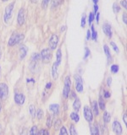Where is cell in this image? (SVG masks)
Returning <instances> with one entry per match:
<instances>
[{
    "instance_id": "obj_1",
    "label": "cell",
    "mask_w": 127,
    "mask_h": 135,
    "mask_svg": "<svg viewBox=\"0 0 127 135\" xmlns=\"http://www.w3.org/2000/svg\"><path fill=\"white\" fill-rule=\"evenodd\" d=\"M24 37L25 36L22 33H13L10 38V40L8 41V46H14L17 44H19L20 42H21V41H23Z\"/></svg>"
},
{
    "instance_id": "obj_2",
    "label": "cell",
    "mask_w": 127,
    "mask_h": 135,
    "mask_svg": "<svg viewBox=\"0 0 127 135\" xmlns=\"http://www.w3.org/2000/svg\"><path fill=\"white\" fill-rule=\"evenodd\" d=\"M52 57H53V53L49 48H45L42 50V52L40 53V57L44 63L49 62L51 61V59H52Z\"/></svg>"
},
{
    "instance_id": "obj_3",
    "label": "cell",
    "mask_w": 127,
    "mask_h": 135,
    "mask_svg": "<svg viewBox=\"0 0 127 135\" xmlns=\"http://www.w3.org/2000/svg\"><path fill=\"white\" fill-rule=\"evenodd\" d=\"M70 87H71V80L70 76H66L65 79V84H64L63 90V96L65 98H68L70 93Z\"/></svg>"
},
{
    "instance_id": "obj_4",
    "label": "cell",
    "mask_w": 127,
    "mask_h": 135,
    "mask_svg": "<svg viewBox=\"0 0 127 135\" xmlns=\"http://www.w3.org/2000/svg\"><path fill=\"white\" fill-rule=\"evenodd\" d=\"M14 6H15V2H13L10 3L5 8V11H4V15H3V20L4 21L7 23L8 20L11 18L12 16V12L14 9Z\"/></svg>"
},
{
    "instance_id": "obj_5",
    "label": "cell",
    "mask_w": 127,
    "mask_h": 135,
    "mask_svg": "<svg viewBox=\"0 0 127 135\" xmlns=\"http://www.w3.org/2000/svg\"><path fill=\"white\" fill-rule=\"evenodd\" d=\"M8 95V87L5 83H0V100H5Z\"/></svg>"
},
{
    "instance_id": "obj_6",
    "label": "cell",
    "mask_w": 127,
    "mask_h": 135,
    "mask_svg": "<svg viewBox=\"0 0 127 135\" xmlns=\"http://www.w3.org/2000/svg\"><path fill=\"white\" fill-rule=\"evenodd\" d=\"M75 79V90L77 92L81 93L83 91V79L79 74H75L74 76Z\"/></svg>"
},
{
    "instance_id": "obj_7",
    "label": "cell",
    "mask_w": 127,
    "mask_h": 135,
    "mask_svg": "<svg viewBox=\"0 0 127 135\" xmlns=\"http://www.w3.org/2000/svg\"><path fill=\"white\" fill-rule=\"evenodd\" d=\"M58 43V36L56 34H53L48 41V46L50 50H55Z\"/></svg>"
},
{
    "instance_id": "obj_8",
    "label": "cell",
    "mask_w": 127,
    "mask_h": 135,
    "mask_svg": "<svg viewBox=\"0 0 127 135\" xmlns=\"http://www.w3.org/2000/svg\"><path fill=\"white\" fill-rule=\"evenodd\" d=\"M17 22L18 25L22 26L25 22V11L24 8H20L18 13V16H17Z\"/></svg>"
},
{
    "instance_id": "obj_9",
    "label": "cell",
    "mask_w": 127,
    "mask_h": 135,
    "mask_svg": "<svg viewBox=\"0 0 127 135\" xmlns=\"http://www.w3.org/2000/svg\"><path fill=\"white\" fill-rule=\"evenodd\" d=\"M84 117L88 122H92L93 120V114L92 110L89 108L87 105L84 107Z\"/></svg>"
},
{
    "instance_id": "obj_10",
    "label": "cell",
    "mask_w": 127,
    "mask_h": 135,
    "mask_svg": "<svg viewBox=\"0 0 127 135\" xmlns=\"http://www.w3.org/2000/svg\"><path fill=\"white\" fill-rule=\"evenodd\" d=\"M112 128H113V131L114 132L116 135H121L122 134V132H123V129H122V127L120 123V122L119 121H114L113 122V125H112Z\"/></svg>"
},
{
    "instance_id": "obj_11",
    "label": "cell",
    "mask_w": 127,
    "mask_h": 135,
    "mask_svg": "<svg viewBox=\"0 0 127 135\" xmlns=\"http://www.w3.org/2000/svg\"><path fill=\"white\" fill-rule=\"evenodd\" d=\"M14 100L17 105H23L25 100V96L20 93H16L14 96Z\"/></svg>"
},
{
    "instance_id": "obj_12",
    "label": "cell",
    "mask_w": 127,
    "mask_h": 135,
    "mask_svg": "<svg viewBox=\"0 0 127 135\" xmlns=\"http://www.w3.org/2000/svg\"><path fill=\"white\" fill-rule=\"evenodd\" d=\"M103 31L104 32V34L108 37L111 38L112 37V30H111V25L108 23H105L103 26Z\"/></svg>"
},
{
    "instance_id": "obj_13",
    "label": "cell",
    "mask_w": 127,
    "mask_h": 135,
    "mask_svg": "<svg viewBox=\"0 0 127 135\" xmlns=\"http://www.w3.org/2000/svg\"><path fill=\"white\" fill-rule=\"evenodd\" d=\"M41 59L40 57V54L38 53H33L32 56H31V67L34 68L36 67V65L37 64L38 61H39Z\"/></svg>"
},
{
    "instance_id": "obj_14",
    "label": "cell",
    "mask_w": 127,
    "mask_h": 135,
    "mask_svg": "<svg viewBox=\"0 0 127 135\" xmlns=\"http://www.w3.org/2000/svg\"><path fill=\"white\" fill-rule=\"evenodd\" d=\"M27 52H28V48L25 46V45H21L20 46V50H19V52H20V60H22L25 57L27 54Z\"/></svg>"
},
{
    "instance_id": "obj_15",
    "label": "cell",
    "mask_w": 127,
    "mask_h": 135,
    "mask_svg": "<svg viewBox=\"0 0 127 135\" xmlns=\"http://www.w3.org/2000/svg\"><path fill=\"white\" fill-rule=\"evenodd\" d=\"M49 110L53 113V115H58L59 112V105L58 104H51L49 105Z\"/></svg>"
},
{
    "instance_id": "obj_16",
    "label": "cell",
    "mask_w": 127,
    "mask_h": 135,
    "mask_svg": "<svg viewBox=\"0 0 127 135\" xmlns=\"http://www.w3.org/2000/svg\"><path fill=\"white\" fill-rule=\"evenodd\" d=\"M59 65H58L56 62H54L53 64L52 67V76H53V79H58V67Z\"/></svg>"
},
{
    "instance_id": "obj_17",
    "label": "cell",
    "mask_w": 127,
    "mask_h": 135,
    "mask_svg": "<svg viewBox=\"0 0 127 135\" xmlns=\"http://www.w3.org/2000/svg\"><path fill=\"white\" fill-rule=\"evenodd\" d=\"M80 105H81V103H80V100L79 98H76L75 99V101L73 103V109L75 110V112H78L79 110L80 109Z\"/></svg>"
},
{
    "instance_id": "obj_18",
    "label": "cell",
    "mask_w": 127,
    "mask_h": 135,
    "mask_svg": "<svg viewBox=\"0 0 127 135\" xmlns=\"http://www.w3.org/2000/svg\"><path fill=\"white\" fill-rule=\"evenodd\" d=\"M63 3H64V0H52V2H51V8H56L60 6Z\"/></svg>"
},
{
    "instance_id": "obj_19",
    "label": "cell",
    "mask_w": 127,
    "mask_h": 135,
    "mask_svg": "<svg viewBox=\"0 0 127 135\" xmlns=\"http://www.w3.org/2000/svg\"><path fill=\"white\" fill-rule=\"evenodd\" d=\"M92 112H93V114H94L95 116H98V114H99L98 103H97V101H93L92 102Z\"/></svg>"
},
{
    "instance_id": "obj_20",
    "label": "cell",
    "mask_w": 127,
    "mask_h": 135,
    "mask_svg": "<svg viewBox=\"0 0 127 135\" xmlns=\"http://www.w3.org/2000/svg\"><path fill=\"white\" fill-rule=\"evenodd\" d=\"M90 130H91V135H99V130L97 126L91 125Z\"/></svg>"
},
{
    "instance_id": "obj_21",
    "label": "cell",
    "mask_w": 127,
    "mask_h": 135,
    "mask_svg": "<svg viewBox=\"0 0 127 135\" xmlns=\"http://www.w3.org/2000/svg\"><path fill=\"white\" fill-rule=\"evenodd\" d=\"M103 50H104V53L106 54V56H107V58H108V60L111 62V54H110V51H109V48H108V46L107 45H104L103 46Z\"/></svg>"
},
{
    "instance_id": "obj_22",
    "label": "cell",
    "mask_w": 127,
    "mask_h": 135,
    "mask_svg": "<svg viewBox=\"0 0 127 135\" xmlns=\"http://www.w3.org/2000/svg\"><path fill=\"white\" fill-rule=\"evenodd\" d=\"M56 62L58 65L60 64V62H61V58H62V52H61V49H58L57 51V53H56Z\"/></svg>"
},
{
    "instance_id": "obj_23",
    "label": "cell",
    "mask_w": 127,
    "mask_h": 135,
    "mask_svg": "<svg viewBox=\"0 0 127 135\" xmlns=\"http://www.w3.org/2000/svg\"><path fill=\"white\" fill-rule=\"evenodd\" d=\"M70 118H71V120H73L75 122H76V123H77L80 120V117L76 112H71L70 113Z\"/></svg>"
},
{
    "instance_id": "obj_24",
    "label": "cell",
    "mask_w": 127,
    "mask_h": 135,
    "mask_svg": "<svg viewBox=\"0 0 127 135\" xmlns=\"http://www.w3.org/2000/svg\"><path fill=\"white\" fill-rule=\"evenodd\" d=\"M110 120H111V115H110V113H108V112H105L103 113V121L106 123H108V122H110Z\"/></svg>"
},
{
    "instance_id": "obj_25",
    "label": "cell",
    "mask_w": 127,
    "mask_h": 135,
    "mask_svg": "<svg viewBox=\"0 0 127 135\" xmlns=\"http://www.w3.org/2000/svg\"><path fill=\"white\" fill-rule=\"evenodd\" d=\"M38 134V130L37 126H32L31 128L29 131V135H37Z\"/></svg>"
},
{
    "instance_id": "obj_26",
    "label": "cell",
    "mask_w": 127,
    "mask_h": 135,
    "mask_svg": "<svg viewBox=\"0 0 127 135\" xmlns=\"http://www.w3.org/2000/svg\"><path fill=\"white\" fill-rule=\"evenodd\" d=\"M113 10H114V12L115 13V14H117V13H119L120 11V5L117 3H114V4H113Z\"/></svg>"
},
{
    "instance_id": "obj_27",
    "label": "cell",
    "mask_w": 127,
    "mask_h": 135,
    "mask_svg": "<svg viewBox=\"0 0 127 135\" xmlns=\"http://www.w3.org/2000/svg\"><path fill=\"white\" fill-rule=\"evenodd\" d=\"M70 135H77L75 127L73 124H70Z\"/></svg>"
},
{
    "instance_id": "obj_28",
    "label": "cell",
    "mask_w": 127,
    "mask_h": 135,
    "mask_svg": "<svg viewBox=\"0 0 127 135\" xmlns=\"http://www.w3.org/2000/svg\"><path fill=\"white\" fill-rule=\"evenodd\" d=\"M29 112L31 115V117L35 116V114H36V108H35V107H34L33 105H31L29 107Z\"/></svg>"
},
{
    "instance_id": "obj_29",
    "label": "cell",
    "mask_w": 127,
    "mask_h": 135,
    "mask_svg": "<svg viewBox=\"0 0 127 135\" xmlns=\"http://www.w3.org/2000/svg\"><path fill=\"white\" fill-rule=\"evenodd\" d=\"M37 119L41 120L42 117H43V111L42 109H38L37 112Z\"/></svg>"
},
{
    "instance_id": "obj_30",
    "label": "cell",
    "mask_w": 127,
    "mask_h": 135,
    "mask_svg": "<svg viewBox=\"0 0 127 135\" xmlns=\"http://www.w3.org/2000/svg\"><path fill=\"white\" fill-rule=\"evenodd\" d=\"M97 33L96 31H95L94 26H93V25H92V33H91V36H92V40H96V39H97Z\"/></svg>"
},
{
    "instance_id": "obj_31",
    "label": "cell",
    "mask_w": 127,
    "mask_h": 135,
    "mask_svg": "<svg viewBox=\"0 0 127 135\" xmlns=\"http://www.w3.org/2000/svg\"><path fill=\"white\" fill-rule=\"evenodd\" d=\"M61 124H62V122L60 119L57 120L56 122H55V124H54V129L55 130H58L61 128Z\"/></svg>"
},
{
    "instance_id": "obj_32",
    "label": "cell",
    "mask_w": 127,
    "mask_h": 135,
    "mask_svg": "<svg viewBox=\"0 0 127 135\" xmlns=\"http://www.w3.org/2000/svg\"><path fill=\"white\" fill-rule=\"evenodd\" d=\"M110 69H111V72L113 74H116L119 71V66L116 64H113L111 67H110Z\"/></svg>"
},
{
    "instance_id": "obj_33",
    "label": "cell",
    "mask_w": 127,
    "mask_h": 135,
    "mask_svg": "<svg viewBox=\"0 0 127 135\" xmlns=\"http://www.w3.org/2000/svg\"><path fill=\"white\" fill-rule=\"evenodd\" d=\"M99 107H100V109H102V110H104L105 109V103H104V101H103V98L100 96V98H99Z\"/></svg>"
},
{
    "instance_id": "obj_34",
    "label": "cell",
    "mask_w": 127,
    "mask_h": 135,
    "mask_svg": "<svg viewBox=\"0 0 127 135\" xmlns=\"http://www.w3.org/2000/svg\"><path fill=\"white\" fill-rule=\"evenodd\" d=\"M59 135H69L65 127H61L60 128V133H59Z\"/></svg>"
},
{
    "instance_id": "obj_35",
    "label": "cell",
    "mask_w": 127,
    "mask_h": 135,
    "mask_svg": "<svg viewBox=\"0 0 127 135\" xmlns=\"http://www.w3.org/2000/svg\"><path fill=\"white\" fill-rule=\"evenodd\" d=\"M37 135H50L49 132L46 129H41L40 131H38V134Z\"/></svg>"
},
{
    "instance_id": "obj_36",
    "label": "cell",
    "mask_w": 127,
    "mask_h": 135,
    "mask_svg": "<svg viewBox=\"0 0 127 135\" xmlns=\"http://www.w3.org/2000/svg\"><path fill=\"white\" fill-rule=\"evenodd\" d=\"M49 2H50V0H42V7L43 8H46L48 6Z\"/></svg>"
},
{
    "instance_id": "obj_37",
    "label": "cell",
    "mask_w": 127,
    "mask_h": 135,
    "mask_svg": "<svg viewBox=\"0 0 127 135\" xmlns=\"http://www.w3.org/2000/svg\"><path fill=\"white\" fill-rule=\"evenodd\" d=\"M91 54V52L90 50H89L88 47H86L85 48V55H84V59H87L88 57V56H90Z\"/></svg>"
},
{
    "instance_id": "obj_38",
    "label": "cell",
    "mask_w": 127,
    "mask_h": 135,
    "mask_svg": "<svg viewBox=\"0 0 127 135\" xmlns=\"http://www.w3.org/2000/svg\"><path fill=\"white\" fill-rule=\"evenodd\" d=\"M93 20H94V14H93V13H90V15H89V17H88V23H89V25H91L92 23Z\"/></svg>"
},
{
    "instance_id": "obj_39",
    "label": "cell",
    "mask_w": 127,
    "mask_h": 135,
    "mask_svg": "<svg viewBox=\"0 0 127 135\" xmlns=\"http://www.w3.org/2000/svg\"><path fill=\"white\" fill-rule=\"evenodd\" d=\"M20 135H28V130L25 128H22L20 131Z\"/></svg>"
},
{
    "instance_id": "obj_40",
    "label": "cell",
    "mask_w": 127,
    "mask_h": 135,
    "mask_svg": "<svg viewBox=\"0 0 127 135\" xmlns=\"http://www.w3.org/2000/svg\"><path fill=\"white\" fill-rule=\"evenodd\" d=\"M53 118H52V117H48V119H47V127H48V128H51V126H52V120Z\"/></svg>"
},
{
    "instance_id": "obj_41",
    "label": "cell",
    "mask_w": 127,
    "mask_h": 135,
    "mask_svg": "<svg viewBox=\"0 0 127 135\" xmlns=\"http://www.w3.org/2000/svg\"><path fill=\"white\" fill-rule=\"evenodd\" d=\"M110 45L112 46V47H113V49L115 51V52H117V53H119V52H120V50H119V48H118V46H117V45L114 43V42H113V41H111L110 42Z\"/></svg>"
},
{
    "instance_id": "obj_42",
    "label": "cell",
    "mask_w": 127,
    "mask_h": 135,
    "mask_svg": "<svg viewBox=\"0 0 127 135\" xmlns=\"http://www.w3.org/2000/svg\"><path fill=\"white\" fill-rule=\"evenodd\" d=\"M80 25H81V27H83V28L85 27V25H86V15H83V16H82Z\"/></svg>"
},
{
    "instance_id": "obj_43",
    "label": "cell",
    "mask_w": 127,
    "mask_h": 135,
    "mask_svg": "<svg viewBox=\"0 0 127 135\" xmlns=\"http://www.w3.org/2000/svg\"><path fill=\"white\" fill-rule=\"evenodd\" d=\"M120 4H121V6H122L123 8H127V3H126V0H121Z\"/></svg>"
},
{
    "instance_id": "obj_44",
    "label": "cell",
    "mask_w": 127,
    "mask_h": 135,
    "mask_svg": "<svg viewBox=\"0 0 127 135\" xmlns=\"http://www.w3.org/2000/svg\"><path fill=\"white\" fill-rule=\"evenodd\" d=\"M51 87H52V83L49 82V83H48V84H46V86H45V90H49V89H51Z\"/></svg>"
},
{
    "instance_id": "obj_45",
    "label": "cell",
    "mask_w": 127,
    "mask_h": 135,
    "mask_svg": "<svg viewBox=\"0 0 127 135\" xmlns=\"http://www.w3.org/2000/svg\"><path fill=\"white\" fill-rule=\"evenodd\" d=\"M103 96L105 97V98H109V97H110V93L108 91H107V90H105Z\"/></svg>"
},
{
    "instance_id": "obj_46",
    "label": "cell",
    "mask_w": 127,
    "mask_h": 135,
    "mask_svg": "<svg viewBox=\"0 0 127 135\" xmlns=\"http://www.w3.org/2000/svg\"><path fill=\"white\" fill-rule=\"evenodd\" d=\"M123 22L125 23V25L127 24V17H126V14L123 15Z\"/></svg>"
},
{
    "instance_id": "obj_47",
    "label": "cell",
    "mask_w": 127,
    "mask_h": 135,
    "mask_svg": "<svg viewBox=\"0 0 127 135\" xmlns=\"http://www.w3.org/2000/svg\"><path fill=\"white\" fill-rule=\"evenodd\" d=\"M111 81H112V79L111 78H108V79H107V84H108V86H110L111 85Z\"/></svg>"
},
{
    "instance_id": "obj_48",
    "label": "cell",
    "mask_w": 127,
    "mask_h": 135,
    "mask_svg": "<svg viewBox=\"0 0 127 135\" xmlns=\"http://www.w3.org/2000/svg\"><path fill=\"white\" fill-rule=\"evenodd\" d=\"M91 36H91V31L88 30V31H87V39L89 40V39H90V37H91Z\"/></svg>"
},
{
    "instance_id": "obj_49",
    "label": "cell",
    "mask_w": 127,
    "mask_h": 135,
    "mask_svg": "<svg viewBox=\"0 0 127 135\" xmlns=\"http://www.w3.org/2000/svg\"><path fill=\"white\" fill-rule=\"evenodd\" d=\"M123 120H124L125 123V125H126V123H127V117H126V114H125V113L124 114V115H123Z\"/></svg>"
},
{
    "instance_id": "obj_50",
    "label": "cell",
    "mask_w": 127,
    "mask_h": 135,
    "mask_svg": "<svg viewBox=\"0 0 127 135\" xmlns=\"http://www.w3.org/2000/svg\"><path fill=\"white\" fill-rule=\"evenodd\" d=\"M97 10H98V6H97V4H95V5H94V12H95V14H97Z\"/></svg>"
},
{
    "instance_id": "obj_51",
    "label": "cell",
    "mask_w": 127,
    "mask_h": 135,
    "mask_svg": "<svg viewBox=\"0 0 127 135\" xmlns=\"http://www.w3.org/2000/svg\"><path fill=\"white\" fill-rule=\"evenodd\" d=\"M97 16H96V19H97V22L98 23L99 22V18H100V15H99V13H97Z\"/></svg>"
},
{
    "instance_id": "obj_52",
    "label": "cell",
    "mask_w": 127,
    "mask_h": 135,
    "mask_svg": "<svg viewBox=\"0 0 127 135\" xmlns=\"http://www.w3.org/2000/svg\"><path fill=\"white\" fill-rule=\"evenodd\" d=\"M30 82H32L34 84V83H35V80H34L33 79H27V83H30Z\"/></svg>"
},
{
    "instance_id": "obj_53",
    "label": "cell",
    "mask_w": 127,
    "mask_h": 135,
    "mask_svg": "<svg viewBox=\"0 0 127 135\" xmlns=\"http://www.w3.org/2000/svg\"><path fill=\"white\" fill-rule=\"evenodd\" d=\"M71 95H71L72 98H76V95H75V92L72 91V92H71Z\"/></svg>"
},
{
    "instance_id": "obj_54",
    "label": "cell",
    "mask_w": 127,
    "mask_h": 135,
    "mask_svg": "<svg viewBox=\"0 0 127 135\" xmlns=\"http://www.w3.org/2000/svg\"><path fill=\"white\" fill-rule=\"evenodd\" d=\"M31 2H32L33 3H36L38 2V0H31Z\"/></svg>"
},
{
    "instance_id": "obj_55",
    "label": "cell",
    "mask_w": 127,
    "mask_h": 135,
    "mask_svg": "<svg viewBox=\"0 0 127 135\" xmlns=\"http://www.w3.org/2000/svg\"><path fill=\"white\" fill-rule=\"evenodd\" d=\"M1 133H2V125L0 124V135H1Z\"/></svg>"
},
{
    "instance_id": "obj_56",
    "label": "cell",
    "mask_w": 127,
    "mask_h": 135,
    "mask_svg": "<svg viewBox=\"0 0 127 135\" xmlns=\"http://www.w3.org/2000/svg\"><path fill=\"white\" fill-rule=\"evenodd\" d=\"M92 1H93V3H94L95 4H97V3L98 2V0H92Z\"/></svg>"
},
{
    "instance_id": "obj_57",
    "label": "cell",
    "mask_w": 127,
    "mask_h": 135,
    "mask_svg": "<svg viewBox=\"0 0 127 135\" xmlns=\"http://www.w3.org/2000/svg\"><path fill=\"white\" fill-rule=\"evenodd\" d=\"M2 110V105H1V101H0V112H1Z\"/></svg>"
},
{
    "instance_id": "obj_58",
    "label": "cell",
    "mask_w": 127,
    "mask_h": 135,
    "mask_svg": "<svg viewBox=\"0 0 127 135\" xmlns=\"http://www.w3.org/2000/svg\"><path fill=\"white\" fill-rule=\"evenodd\" d=\"M0 58H1V48H0Z\"/></svg>"
},
{
    "instance_id": "obj_59",
    "label": "cell",
    "mask_w": 127,
    "mask_h": 135,
    "mask_svg": "<svg viewBox=\"0 0 127 135\" xmlns=\"http://www.w3.org/2000/svg\"><path fill=\"white\" fill-rule=\"evenodd\" d=\"M3 2H7V1H8V0H2Z\"/></svg>"
},
{
    "instance_id": "obj_60",
    "label": "cell",
    "mask_w": 127,
    "mask_h": 135,
    "mask_svg": "<svg viewBox=\"0 0 127 135\" xmlns=\"http://www.w3.org/2000/svg\"><path fill=\"white\" fill-rule=\"evenodd\" d=\"M0 72H1V68H0Z\"/></svg>"
}]
</instances>
